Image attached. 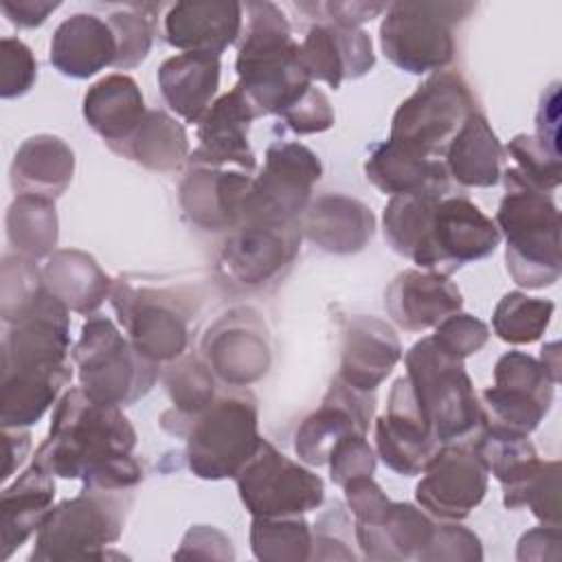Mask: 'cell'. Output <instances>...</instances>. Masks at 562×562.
Returning <instances> with one entry per match:
<instances>
[{"instance_id": "6da1fadb", "label": "cell", "mask_w": 562, "mask_h": 562, "mask_svg": "<svg viewBox=\"0 0 562 562\" xmlns=\"http://www.w3.org/2000/svg\"><path fill=\"white\" fill-rule=\"evenodd\" d=\"M134 448L136 430L121 406L101 404L75 386L57 400L33 461L53 476L81 479L83 487L134 490L143 481Z\"/></svg>"}, {"instance_id": "7a4b0ae2", "label": "cell", "mask_w": 562, "mask_h": 562, "mask_svg": "<svg viewBox=\"0 0 562 562\" xmlns=\"http://www.w3.org/2000/svg\"><path fill=\"white\" fill-rule=\"evenodd\" d=\"M246 26L237 46V88L255 105L259 116H281L312 86L301 61V44L294 42L285 13L268 0L244 4Z\"/></svg>"}, {"instance_id": "3957f363", "label": "cell", "mask_w": 562, "mask_h": 562, "mask_svg": "<svg viewBox=\"0 0 562 562\" xmlns=\"http://www.w3.org/2000/svg\"><path fill=\"white\" fill-rule=\"evenodd\" d=\"M501 180L505 195L496 211V226L507 239V272L527 290L553 285L562 272L560 211L551 193L531 187L516 167L503 171Z\"/></svg>"}, {"instance_id": "277c9868", "label": "cell", "mask_w": 562, "mask_h": 562, "mask_svg": "<svg viewBox=\"0 0 562 562\" xmlns=\"http://www.w3.org/2000/svg\"><path fill=\"white\" fill-rule=\"evenodd\" d=\"M132 490L83 487L77 496L55 505L35 533L29 560L66 562V560H108L121 558L110 553L132 507Z\"/></svg>"}, {"instance_id": "5b68a950", "label": "cell", "mask_w": 562, "mask_h": 562, "mask_svg": "<svg viewBox=\"0 0 562 562\" xmlns=\"http://www.w3.org/2000/svg\"><path fill=\"white\" fill-rule=\"evenodd\" d=\"M404 364L415 404L439 443L463 441L481 428V402L463 360L426 336L404 353Z\"/></svg>"}, {"instance_id": "8992f818", "label": "cell", "mask_w": 562, "mask_h": 562, "mask_svg": "<svg viewBox=\"0 0 562 562\" xmlns=\"http://www.w3.org/2000/svg\"><path fill=\"white\" fill-rule=\"evenodd\" d=\"M70 356L83 393L121 408L145 397L160 375L158 362L140 356L130 338L101 314L88 316L81 325Z\"/></svg>"}, {"instance_id": "52a82bcc", "label": "cell", "mask_w": 562, "mask_h": 562, "mask_svg": "<svg viewBox=\"0 0 562 562\" xmlns=\"http://www.w3.org/2000/svg\"><path fill=\"white\" fill-rule=\"evenodd\" d=\"M184 439L187 465L198 479H235L263 441L255 395L231 391L215 397L189 422Z\"/></svg>"}, {"instance_id": "ba28073f", "label": "cell", "mask_w": 562, "mask_h": 562, "mask_svg": "<svg viewBox=\"0 0 562 562\" xmlns=\"http://www.w3.org/2000/svg\"><path fill=\"white\" fill-rule=\"evenodd\" d=\"M474 9L472 2H391L380 22L382 53L404 72H439L454 57V26Z\"/></svg>"}, {"instance_id": "9c48e42d", "label": "cell", "mask_w": 562, "mask_h": 562, "mask_svg": "<svg viewBox=\"0 0 562 562\" xmlns=\"http://www.w3.org/2000/svg\"><path fill=\"white\" fill-rule=\"evenodd\" d=\"M474 110V97L461 75L432 72L397 105L389 140L426 158L441 156Z\"/></svg>"}, {"instance_id": "30bf717a", "label": "cell", "mask_w": 562, "mask_h": 562, "mask_svg": "<svg viewBox=\"0 0 562 562\" xmlns=\"http://www.w3.org/2000/svg\"><path fill=\"white\" fill-rule=\"evenodd\" d=\"M321 176L323 162L307 145L290 140L268 145L263 169L246 191L239 224L301 222Z\"/></svg>"}, {"instance_id": "8fae6325", "label": "cell", "mask_w": 562, "mask_h": 562, "mask_svg": "<svg viewBox=\"0 0 562 562\" xmlns=\"http://www.w3.org/2000/svg\"><path fill=\"white\" fill-rule=\"evenodd\" d=\"M110 303L130 342L147 360L171 362L187 351L191 307L176 290L114 279Z\"/></svg>"}, {"instance_id": "7c38bea8", "label": "cell", "mask_w": 562, "mask_h": 562, "mask_svg": "<svg viewBox=\"0 0 562 562\" xmlns=\"http://www.w3.org/2000/svg\"><path fill=\"white\" fill-rule=\"evenodd\" d=\"M235 483L250 516H301L318 509L325 501L323 479L268 439L261 441Z\"/></svg>"}, {"instance_id": "4fadbf2b", "label": "cell", "mask_w": 562, "mask_h": 562, "mask_svg": "<svg viewBox=\"0 0 562 562\" xmlns=\"http://www.w3.org/2000/svg\"><path fill=\"white\" fill-rule=\"evenodd\" d=\"M555 382L542 362L525 351H507L494 364V386L481 391L483 424L531 435L553 404Z\"/></svg>"}, {"instance_id": "5bb4252c", "label": "cell", "mask_w": 562, "mask_h": 562, "mask_svg": "<svg viewBox=\"0 0 562 562\" xmlns=\"http://www.w3.org/2000/svg\"><path fill=\"white\" fill-rule=\"evenodd\" d=\"M501 244V231L474 202L448 193L437 200L428 228L419 270L452 274L463 263L485 259Z\"/></svg>"}, {"instance_id": "9a60e30c", "label": "cell", "mask_w": 562, "mask_h": 562, "mask_svg": "<svg viewBox=\"0 0 562 562\" xmlns=\"http://www.w3.org/2000/svg\"><path fill=\"white\" fill-rule=\"evenodd\" d=\"M301 222L239 224L224 241L217 270L239 290H259L279 281L301 250Z\"/></svg>"}, {"instance_id": "2e32d148", "label": "cell", "mask_w": 562, "mask_h": 562, "mask_svg": "<svg viewBox=\"0 0 562 562\" xmlns=\"http://www.w3.org/2000/svg\"><path fill=\"white\" fill-rule=\"evenodd\" d=\"M487 476L472 443H441L415 485V501L432 518L463 520L485 498Z\"/></svg>"}, {"instance_id": "e0dca14e", "label": "cell", "mask_w": 562, "mask_h": 562, "mask_svg": "<svg viewBox=\"0 0 562 562\" xmlns=\"http://www.w3.org/2000/svg\"><path fill=\"white\" fill-rule=\"evenodd\" d=\"M202 353L224 384L250 386L268 373L272 360L266 323L255 310L235 307L206 329Z\"/></svg>"}, {"instance_id": "ac0fdd59", "label": "cell", "mask_w": 562, "mask_h": 562, "mask_svg": "<svg viewBox=\"0 0 562 562\" xmlns=\"http://www.w3.org/2000/svg\"><path fill=\"white\" fill-rule=\"evenodd\" d=\"M375 413L373 391H360L334 378L321 406L294 435V452L307 465H325L334 446L349 432L367 435Z\"/></svg>"}, {"instance_id": "d6986e66", "label": "cell", "mask_w": 562, "mask_h": 562, "mask_svg": "<svg viewBox=\"0 0 562 562\" xmlns=\"http://www.w3.org/2000/svg\"><path fill=\"white\" fill-rule=\"evenodd\" d=\"M257 116L259 112L237 86L217 97L198 123V147L189 154L187 167H231L252 173L257 158L248 130Z\"/></svg>"}, {"instance_id": "ffe728a7", "label": "cell", "mask_w": 562, "mask_h": 562, "mask_svg": "<svg viewBox=\"0 0 562 562\" xmlns=\"http://www.w3.org/2000/svg\"><path fill=\"white\" fill-rule=\"evenodd\" d=\"M439 446L415 404L406 375L397 378L389 393L386 413L375 419V454L389 470L417 476Z\"/></svg>"}, {"instance_id": "44dd1931", "label": "cell", "mask_w": 562, "mask_h": 562, "mask_svg": "<svg viewBox=\"0 0 562 562\" xmlns=\"http://www.w3.org/2000/svg\"><path fill=\"white\" fill-rule=\"evenodd\" d=\"M252 173L231 167H187L178 189L182 213L204 231H233L241 222V204Z\"/></svg>"}, {"instance_id": "7402d4cb", "label": "cell", "mask_w": 562, "mask_h": 562, "mask_svg": "<svg viewBox=\"0 0 562 562\" xmlns=\"http://www.w3.org/2000/svg\"><path fill=\"white\" fill-rule=\"evenodd\" d=\"M301 61L312 81L338 90L342 81L364 77L375 66V53L364 29L316 22L301 42Z\"/></svg>"}, {"instance_id": "603a6c76", "label": "cell", "mask_w": 562, "mask_h": 562, "mask_svg": "<svg viewBox=\"0 0 562 562\" xmlns=\"http://www.w3.org/2000/svg\"><path fill=\"white\" fill-rule=\"evenodd\" d=\"M393 327L375 316L356 314L342 323L338 380L360 391H375L402 360Z\"/></svg>"}, {"instance_id": "cb8c5ba5", "label": "cell", "mask_w": 562, "mask_h": 562, "mask_svg": "<svg viewBox=\"0 0 562 562\" xmlns=\"http://www.w3.org/2000/svg\"><path fill=\"white\" fill-rule=\"evenodd\" d=\"M244 4L233 0H184L165 13V40L184 53L220 57L241 35Z\"/></svg>"}, {"instance_id": "d4e9b609", "label": "cell", "mask_w": 562, "mask_h": 562, "mask_svg": "<svg viewBox=\"0 0 562 562\" xmlns=\"http://www.w3.org/2000/svg\"><path fill=\"white\" fill-rule=\"evenodd\" d=\"M386 314L406 331L437 327L446 316L461 312V290L446 277L430 270H404L384 292Z\"/></svg>"}, {"instance_id": "484cf974", "label": "cell", "mask_w": 562, "mask_h": 562, "mask_svg": "<svg viewBox=\"0 0 562 562\" xmlns=\"http://www.w3.org/2000/svg\"><path fill=\"white\" fill-rule=\"evenodd\" d=\"M432 533L435 520L413 503L389 501L375 518L353 522V536L362 558L380 562L419 560Z\"/></svg>"}, {"instance_id": "4316f807", "label": "cell", "mask_w": 562, "mask_h": 562, "mask_svg": "<svg viewBox=\"0 0 562 562\" xmlns=\"http://www.w3.org/2000/svg\"><path fill=\"white\" fill-rule=\"evenodd\" d=\"M307 241L331 255H356L364 250L375 233L373 211L349 195L323 193L312 200L301 217Z\"/></svg>"}, {"instance_id": "83f0119b", "label": "cell", "mask_w": 562, "mask_h": 562, "mask_svg": "<svg viewBox=\"0 0 562 562\" xmlns=\"http://www.w3.org/2000/svg\"><path fill=\"white\" fill-rule=\"evenodd\" d=\"M50 64L66 77L88 79L114 66L116 40L110 24L92 13H72L53 33Z\"/></svg>"}, {"instance_id": "f1b7e54d", "label": "cell", "mask_w": 562, "mask_h": 562, "mask_svg": "<svg viewBox=\"0 0 562 562\" xmlns=\"http://www.w3.org/2000/svg\"><path fill=\"white\" fill-rule=\"evenodd\" d=\"M55 481L48 470L35 461L2 490L0 527H2V560H9L20 549L53 509Z\"/></svg>"}, {"instance_id": "f546056e", "label": "cell", "mask_w": 562, "mask_h": 562, "mask_svg": "<svg viewBox=\"0 0 562 562\" xmlns=\"http://www.w3.org/2000/svg\"><path fill=\"white\" fill-rule=\"evenodd\" d=\"M145 114L143 92L125 72L101 77L83 94V119L110 149L123 145L136 132Z\"/></svg>"}, {"instance_id": "4dcf8cb0", "label": "cell", "mask_w": 562, "mask_h": 562, "mask_svg": "<svg viewBox=\"0 0 562 562\" xmlns=\"http://www.w3.org/2000/svg\"><path fill=\"white\" fill-rule=\"evenodd\" d=\"M220 57L206 53H180L158 68V88L169 105L187 123H200L220 88Z\"/></svg>"}, {"instance_id": "1f68e13d", "label": "cell", "mask_w": 562, "mask_h": 562, "mask_svg": "<svg viewBox=\"0 0 562 562\" xmlns=\"http://www.w3.org/2000/svg\"><path fill=\"white\" fill-rule=\"evenodd\" d=\"M367 180L386 195H408L422 191L452 193L450 176L439 158H426L393 140L378 143L364 160Z\"/></svg>"}, {"instance_id": "d6a6232c", "label": "cell", "mask_w": 562, "mask_h": 562, "mask_svg": "<svg viewBox=\"0 0 562 562\" xmlns=\"http://www.w3.org/2000/svg\"><path fill=\"white\" fill-rule=\"evenodd\" d=\"M481 428L472 446L485 470L501 483L503 505L507 509H520L522 490L538 472L542 459L529 441V435L494 424H481Z\"/></svg>"}, {"instance_id": "836d02e7", "label": "cell", "mask_w": 562, "mask_h": 562, "mask_svg": "<svg viewBox=\"0 0 562 562\" xmlns=\"http://www.w3.org/2000/svg\"><path fill=\"white\" fill-rule=\"evenodd\" d=\"M75 173L72 149L53 134L29 136L15 151L9 180L18 195L59 198Z\"/></svg>"}, {"instance_id": "e575fe53", "label": "cell", "mask_w": 562, "mask_h": 562, "mask_svg": "<svg viewBox=\"0 0 562 562\" xmlns=\"http://www.w3.org/2000/svg\"><path fill=\"white\" fill-rule=\"evenodd\" d=\"M42 274L46 290L70 312L81 316L97 314L103 301L110 299L114 283V279L99 268L92 255L77 248L55 250L42 268Z\"/></svg>"}, {"instance_id": "d590c367", "label": "cell", "mask_w": 562, "mask_h": 562, "mask_svg": "<svg viewBox=\"0 0 562 562\" xmlns=\"http://www.w3.org/2000/svg\"><path fill=\"white\" fill-rule=\"evenodd\" d=\"M448 176L461 187H494L501 182L503 145L485 114L474 110L446 147Z\"/></svg>"}, {"instance_id": "8d00e7d4", "label": "cell", "mask_w": 562, "mask_h": 562, "mask_svg": "<svg viewBox=\"0 0 562 562\" xmlns=\"http://www.w3.org/2000/svg\"><path fill=\"white\" fill-rule=\"evenodd\" d=\"M165 391L173 404L171 411L162 413V428L173 435H184L193 417H198L215 400V378L206 360L182 353L167 362L160 371Z\"/></svg>"}, {"instance_id": "74e56055", "label": "cell", "mask_w": 562, "mask_h": 562, "mask_svg": "<svg viewBox=\"0 0 562 562\" xmlns=\"http://www.w3.org/2000/svg\"><path fill=\"white\" fill-rule=\"evenodd\" d=\"M140 167L158 173L176 171L189 158V138L173 116L165 110H147L136 132L112 149Z\"/></svg>"}, {"instance_id": "f35d334b", "label": "cell", "mask_w": 562, "mask_h": 562, "mask_svg": "<svg viewBox=\"0 0 562 562\" xmlns=\"http://www.w3.org/2000/svg\"><path fill=\"white\" fill-rule=\"evenodd\" d=\"M72 375L48 373H2L0 424L2 428H29L57 404L61 389Z\"/></svg>"}, {"instance_id": "ab89813d", "label": "cell", "mask_w": 562, "mask_h": 562, "mask_svg": "<svg viewBox=\"0 0 562 562\" xmlns=\"http://www.w3.org/2000/svg\"><path fill=\"white\" fill-rule=\"evenodd\" d=\"M7 239L18 255L29 259L50 257L59 239L55 200L42 195H15L7 209Z\"/></svg>"}, {"instance_id": "60d3db41", "label": "cell", "mask_w": 562, "mask_h": 562, "mask_svg": "<svg viewBox=\"0 0 562 562\" xmlns=\"http://www.w3.org/2000/svg\"><path fill=\"white\" fill-rule=\"evenodd\" d=\"M250 549L263 562H303L312 555V527L301 516H252Z\"/></svg>"}, {"instance_id": "b9f144b4", "label": "cell", "mask_w": 562, "mask_h": 562, "mask_svg": "<svg viewBox=\"0 0 562 562\" xmlns=\"http://www.w3.org/2000/svg\"><path fill=\"white\" fill-rule=\"evenodd\" d=\"M553 301L527 296L525 292H507L494 307V334L509 345H529L540 340L553 316Z\"/></svg>"}, {"instance_id": "7bdbcfd3", "label": "cell", "mask_w": 562, "mask_h": 562, "mask_svg": "<svg viewBox=\"0 0 562 562\" xmlns=\"http://www.w3.org/2000/svg\"><path fill=\"white\" fill-rule=\"evenodd\" d=\"M156 11H160V4H125L110 13L108 24L116 40L114 68L130 70L149 55L156 33Z\"/></svg>"}, {"instance_id": "ee69618b", "label": "cell", "mask_w": 562, "mask_h": 562, "mask_svg": "<svg viewBox=\"0 0 562 562\" xmlns=\"http://www.w3.org/2000/svg\"><path fill=\"white\" fill-rule=\"evenodd\" d=\"M46 290L44 274L35 259L24 255H4L0 270V316L11 325L24 310H29Z\"/></svg>"}, {"instance_id": "f6af8a7d", "label": "cell", "mask_w": 562, "mask_h": 562, "mask_svg": "<svg viewBox=\"0 0 562 562\" xmlns=\"http://www.w3.org/2000/svg\"><path fill=\"white\" fill-rule=\"evenodd\" d=\"M507 154L516 160L518 173L536 189L551 193L560 187V151L551 149L536 134H516L507 143Z\"/></svg>"}, {"instance_id": "bcb514c9", "label": "cell", "mask_w": 562, "mask_h": 562, "mask_svg": "<svg viewBox=\"0 0 562 562\" xmlns=\"http://www.w3.org/2000/svg\"><path fill=\"white\" fill-rule=\"evenodd\" d=\"M483 560V544L474 531L459 525V520L435 522V533L422 551L419 562H479Z\"/></svg>"}, {"instance_id": "7dc6e473", "label": "cell", "mask_w": 562, "mask_h": 562, "mask_svg": "<svg viewBox=\"0 0 562 562\" xmlns=\"http://www.w3.org/2000/svg\"><path fill=\"white\" fill-rule=\"evenodd\" d=\"M37 79V59L18 37L0 40V97L15 99L26 94Z\"/></svg>"}, {"instance_id": "c3c4849f", "label": "cell", "mask_w": 562, "mask_h": 562, "mask_svg": "<svg viewBox=\"0 0 562 562\" xmlns=\"http://www.w3.org/2000/svg\"><path fill=\"white\" fill-rule=\"evenodd\" d=\"M432 340L450 356L465 360L468 356H474L487 345L490 327L472 314L454 312L435 327Z\"/></svg>"}, {"instance_id": "681fc988", "label": "cell", "mask_w": 562, "mask_h": 562, "mask_svg": "<svg viewBox=\"0 0 562 562\" xmlns=\"http://www.w3.org/2000/svg\"><path fill=\"white\" fill-rule=\"evenodd\" d=\"M378 463V454L367 441V435L360 432H349L345 435L331 450L327 465H329V476L336 485H345L351 479L358 476H373Z\"/></svg>"}, {"instance_id": "f907efd6", "label": "cell", "mask_w": 562, "mask_h": 562, "mask_svg": "<svg viewBox=\"0 0 562 562\" xmlns=\"http://www.w3.org/2000/svg\"><path fill=\"white\" fill-rule=\"evenodd\" d=\"M542 525L560 527V461H542L520 496Z\"/></svg>"}, {"instance_id": "816d5d0a", "label": "cell", "mask_w": 562, "mask_h": 562, "mask_svg": "<svg viewBox=\"0 0 562 562\" xmlns=\"http://www.w3.org/2000/svg\"><path fill=\"white\" fill-rule=\"evenodd\" d=\"M281 119L294 134H321L336 123L329 97L314 86H310L307 92L281 114Z\"/></svg>"}, {"instance_id": "f5cc1de1", "label": "cell", "mask_w": 562, "mask_h": 562, "mask_svg": "<svg viewBox=\"0 0 562 562\" xmlns=\"http://www.w3.org/2000/svg\"><path fill=\"white\" fill-rule=\"evenodd\" d=\"M349 520L340 503L331 507L316 520L312 531V555L310 560H353L356 553L349 547V540L338 531V527Z\"/></svg>"}, {"instance_id": "db71d44e", "label": "cell", "mask_w": 562, "mask_h": 562, "mask_svg": "<svg viewBox=\"0 0 562 562\" xmlns=\"http://www.w3.org/2000/svg\"><path fill=\"white\" fill-rule=\"evenodd\" d=\"M303 11H312L314 15L321 13L318 22H331L342 26H360L371 22L380 13L386 11V2H303L296 4Z\"/></svg>"}, {"instance_id": "11a10c76", "label": "cell", "mask_w": 562, "mask_h": 562, "mask_svg": "<svg viewBox=\"0 0 562 562\" xmlns=\"http://www.w3.org/2000/svg\"><path fill=\"white\" fill-rule=\"evenodd\" d=\"M176 558H204V560H233V547L231 540L215 527L209 525H195L191 527L180 549L173 553Z\"/></svg>"}, {"instance_id": "9f6ffc18", "label": "cell", "mask_w": 562, "mask_h": 562, "mask_svg": "<svg viewBox=\"0 0 562 562\" xmlns=\"http://www.w3.org/2000/svg\"><path fill=\"white\" fill-rule=\"evenodd\" d=\"M518 560H558L560 558V527L540 525L529 529L518 540Z\"/></svg>"}, {"instance_id": "6f0895ef", "label": "cell", "mask_w": 562, "mask_h": 562, "mask_svg": "<svg viewBox=\"0 0 562 562\" xmlns=\"http://www.w3.org/2000/svg\"><path fill=\"white\" fill-rule=\"evenodd\" d=\"M536 136L560 151V83L553 81L540 99L536 112Z\"/></svg>"}, {"instance_id": "680465c9", "label": "cell", "mask_w": 562, "mask_h": 562, "mask_svg": "<svg viewBox=\"0 0 562 562\" xmlns=\"http://www.w3.org/2000/svg\"><path fill=\"white\" fill-rule=\"evenodd\" d=\"M59 4H61L59 0H2L0 2L7 20L20 29L42 26Z\"/></svg>"}, {"instance_id": "91938a15", "label": "cell", "mask_w": 562, "mask_h": 562, "mask_svg": "<svg viewBox=\"0 0 562 562\" xmlns=\"http://www.w3.org/2000/svg\"><path fill=\"white\" fill-rule=\"evenodd\" d=\"M2 448H4V465L2 481H9L11 474L22 465L24 457L31 448V435L26 428H2Z\"/></svg>"}, {"instance_id": "94428289", "label": "cell", "mask_w": 562, "mask_h": 562, "mask_svg": "<svg viewBox=\"0 0 562 562\" xmlns=\"http://www.w3.org/2000/svg\"><path fill=\"white\" fill-rule=\"evenodd\" d=\"M538 360L542 362V367L547 369V373L551 375V380L558 384V382H560V342L553 340V342L544 345Z\"/></svg>"}]
</instances>
